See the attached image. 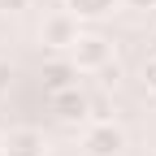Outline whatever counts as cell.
Returning a JSON list of instances; mask_svg holds the SVG:
<instances>
[{
    "label": "cell",
    "mask_w": 156,
    "mask_h": 156,
    "mask_svg": "<svg viewBox=\"0 0 156 156\" xmlns=\"http://www.w3.org/2000/svg\"><path fill=\"white\" fill-rule=\"evenodd\" d=\"M69 61L83 74H100L104 65H113V44L104 35H78V44L69 48Z\"/></svg>",
    "instance_id": "cell-1"
},
{
    "label": "cell",
    "mask_w": 156,
    "mask_h": 156,
    "mask_svg": "<svg viewBox=\"0 0 156 156\" xmlns=\"http://www.w3.org/2000/svg\"><path fill=\"white\" fill-rule=\"evenodd\" d=\"M83 147H87V156H122L126 152V130L113 122H91V130L83 134Z\"/></svg>",
    "instance_id": "cell-2"
},
{
    "label": "cell",
    "mask_w": 156,
    "mask_h": 156,
    "mask_svg": "<svg viewBox=\"0 0 156 156\" xmlns=\"http://www.w3.org/2000/svg\"><path fill=\"white\" fill-rule=\"evenodd\" d=\"M78 35H83V30H78V17H74L69 9L48 13V17H44V26H39V39H44L48 48H56V52H61V48H74V44H78Z\"/></svg>",
    "instance_id": "cell-3"
},
{
    "label": "cell",
    "mask_w": 156,
    "mask_h": 156,
    "mask_svg": "<svg viewBox=\"0 0 156 156\" xmlns=\"http://www.w3.org/2000/svg\"><path fill=\"white\" fill-rule=\"evenodd\" d=\"M0 152L5 156H48V143L35 126H13L5 139H0Z\"/></svg>",
    "instance_id": "cell-4"
},
{
    "label": "cell",
    "mask_w": 156,
    "mask_h": 156,
    "mask_svg": "<svg viewBox=\"0 0 156 156\" xmlns=\"http://www.w3.org/2000/svg\"><path fill=\"white\" fill-rule=\"evenodd\" d=\"M52 113L61 117V122H78V117L91 113V104H87V95L78 91V87H65V91L52 95Z\"/></svg>",
    "instance_id": "cell-5"
},
{
    "label": "cell",
    "mask_w": 156,
    "mask_h": 156,
    "mask_svg": "<svg viewBox=\"0 0 156 156\" xmlns=\"http://www.w3.org/2000/svg\"><path fill=\"white\" fill-rule=\"evenodd\" d=\"M74 78H78L74 61H52V65H44V87H48L52 95L65 91V87H74Z\"/></svg>",
    "instance_id": "cell-6"
},
{
    "label": "cell",
    "mask_w": 156,
    "mask_h": 156,
    "mask_svg": "<svg viewBox=\"0 0 156 156\" xmlns=\"http://www.w3.org/2000/svg\"><path fill=\"white\" fill-rule=\"evenodd\" d=\"M122 0H65V9L83 22V17H104V13H113Z\"/></svg>",
    "instance_id": "cell-7"
},
{
    "label": "cell",
    "mask_w": 156,
    "mask_h": 156,
    "mask_svg": "<svg viewBox=\"0 0 156 156\" xmlns=\"http://www.w3.org/2000/svg\"><path fill=\"white\" fill-rule=\"evenodd\" d=\"M143 87L156 95V56H147V61H143Z\"/></svg>",
    "instance_id": "cell-8"
},
{
    "label": "cell",
    "mask_w": 156,
    "mask_h": 156,
    "mask_svg": "<svg viewBox=\"0 0 156 156\" xmlns=\"http://www.w3.org/2000/svg\"><path fill=\"white\" fill-rule=\"evenodd\" d=\"M26 9H30V0H0V13L5 17L9 13H26Z\"/></svg>",
    "instance_id": "cell-9"
},
{
    "label": "cell",
    "mask_w": 156,
    "mask_h": 156,
    "mask_svg": "<svg viewBox=\"0 0 156 156\" xmlns=\"http://www.w3.org/2000/svg\"><path fill=\"white\" fill-rule=\"evenodd\" d=\"M9 78H13V65L0 56V91H9Z\"/></svg>",
    "instance_id": "cell-10"
},
{
    "label": "cell",
    "mask_w": 156,
    "mask_h": 156,
    "mask_svg": "<svg viewBox=\"0 0 156 156\" xmlns=\"http://www.w3.org/2000/svg\"><path fill=\"white\" fill-rule=\"evenodd\" d=\"M122 5H130V9H143V13H147V9H156V0H122Z\"/></svg>",
    "instance_id": "cell-11"
},
{
    "label": "cell",
    "mask_w": 156,
    "mask_h": 156,
    "mask_svg": "<svg viewBox=\"0 0 156 156\" xmlns=\"http://www.w3.org/2000/svg\"><path fill=\"white\" fill-rule=\"evenodd\" d=\"M0 156H5V152H0Z\"/></svg>",
    "instance_id": "cell-12"
}]
</instances>
